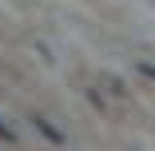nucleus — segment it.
Segmentation results:
<instances>
[{
  "label": "nucleus",
  "mask_w": 155,
  "mask_h": 151,
  "mask_svg": "<svg viewBox=\"0 0 155 151\" xmlns=\"http://www.w3.org/2000/svg\"><path fill=\"white\" fill-rule=\"evenodd\" d=\"M0 135H4V139H12V131H8V127H4V123H0Z\"/></svg>",
  "instance_id": "2"
},
{
  "label": "nucleus",
  "mask_w": 155,
  "mask_h": 151,
  "mask_svg": "<svg viewBox=\"0 0 155 151\" xmlns=\"http://www.w3.org/2000/svg\"><path fill=\"white\" fill-rule=\"evenodd\" d=\"M139 72H143L147 80H155V64H139Z\"/></svg>",
  "instance_id": "1"
}]
</instances>
